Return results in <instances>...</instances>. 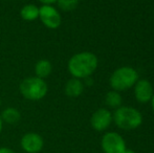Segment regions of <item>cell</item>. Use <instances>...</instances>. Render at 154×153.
<instances>
[{
  "label": "cell",
  "mask_w": 154,
  "mask_h": 153,
  "mask_svg": "<svg viewBox=\"0 0 154 153\" xmlns=\"http://www.w3.org/2000/svg\"><path fill=\"white\" fill-rule=\"evenodd\" d=\"M99 66V59L93 53L81 51L71 56L67 63V69L72 78L84 80L91 77Z\"/></svg>",
  "instance_id": "1"
},
{
  "label": "cell",
  "mask_w": 154,
  "mask_h": 153,
  "mask_svg": "<svg viewBox=\"0 0 154 153\" xmlns=\"http://www.w3.org/2000/svg\"><path fill=\"white\" fill-rule=\"evenodd\" d=\"M112 118L114 125L125 131L135 130L143 124L142 112L131 106L122 105L119 108L114 109L112 112Z\"/></svg>",
  "instance_id": "2"
},
{
  "label": "cell",
  "mask_w": 154,
  "mask_h": 153,
  "mask_svg": "<svg viewBox=\"0 0 154 153\" xmlns=\"http://www.w3.org/2000/svg\"><path fill=\"white\" fill-rule=\"evenodd\" d=\"M140 79L137 70L131 66H122L114 70L109 78V84L112 90L122 92L133 88Z\"/></svg>",
  "instance_id": "3"
},
{
  "label": "cell",
  "mask_w": 154,
  "mask_h": 153,
  "mask_svg": "<svg viewBox=\"0 0 154 153\" xmlns=\"http://www.w3.org/2000/svg\"><path fill=\"white\" fill-rule=\"evenodd\" d=\"M19 91L21 96L27 101L38 102L46 96L48 86L45 80L34 76L23 79L19 84Z\"/></svg>",
  "instance_id": "4"
},
{
  "label": "cell",
  "mask_w": 154,
  "mask_h": 153,
  "mask_svg": "<svg viewBox=\"0 0 154 153\" xmlns=\"http://www.w3.org/2000/svg\"><path fill=\"white\" fill-rule=\"evenodd\" d=\"M101 148L103 153H124L127 149V145L120 133L108 131L102 136Z\"/></svg>",
  "instance_id": "5"
},
{
  "label": "cell",
  "mask_w": 154,
  "mask_h": 153,
  "mask_svg": "<svg viewBox=\"0 0 154 153\" xmlns=\"http://www.w3.org/2000/svg\"><path fill=\"white\" fill-rule=\"evenodd\" d=\"M39 19L43 25L49 29H57L62 24V16L60 11L54 5L42 4L39 6Z\"/></svg>",
  "instance_id": "6"
},
{
  "label": "cell",
  "mask_w": 154,
  "mask_h": 153,
  "mask_svg": "<svg viewBox=\"0 0 154 153\" xmlns=\"http://www.w3.org/2000/svg\"><path fill=\"white\" fill-rule=\"evenodd\" d=\"M113 123L112 112L108 108H99L92 113L90 118V125L97 132L106 131Z\"/></svg>",
  "instance_id": "7"
},
{
  "label": "cell",
  "mask_w": 154,
  "mask_h": 153,
  "mask_svg": "<svg viewBox=\"0 0 154 153\" xmlns=\"http://www.w3.org/2000/svg\"><path fill=\"white\" fill-rule=\"evenodd\" d=\"M21 149L25 153H39L44 148V139L37 132H27L20 139Z\"/></svg>",
  "instance_id": "8"
},
{
  "label": "cell",
  "mask_w": 154,
  "mask_h": 153,
  "mask_svg": "<svg viewBox=\"0 0 154 153\" xmlns=\"http://www.w3.org/2000/svg\"><path fill=\"white\" fill-rule=\"evenodd\" d=\"M134 98L140 104L150 103L154 94V89L151 82L147 79H138V81L133 86Z\"/></svg>",
  "instance_id": "9"
},
{
  "label": "cell",
  "mask_w": 154,
  "mask_h": 153,
  "mask_svg": "<svg viewBox=\"0 0 154 153\" xmlns=\"http://www.w3.org/2000/svg\"><path fill=\"white\" fill-rule=\"evenodd\" d=\"M84 83L83 80L77 79V78H71L65 83L64 92L69 98H78L84 91Z\"/></svg>",
  "instance_id": "10"
},
{
  "label": "cell",
  "mask_w": 154,
  "mask_h": 153,
  "mask_svg": "<svg viewBox=\"0 0 154 153\" xmlns=\"http://www.w3.org/2000/svg\"><path fill=\"white\" fill-rule=\"evenodd\" d=\"M53 72V64L49 60L41 59L35 64V76L45 80Z\"/></svg>",
  "instance_id": "11"
},
{
  "label": "cell",
  "mask_w": 154,
  "mask_h": 153,
  "mask_svg": "<svg viewBox=\"0 0 154 153\" xmlns=\"http://www.w3.org/2000/svg\"><path fill=\"white\" fill-rule=\"evenodd\" d=\"M0 116H1L2 122L8 125H15L21 120L20 111L15 107H6L5 109L2 110Z\"/></svg>",
  "instance_id": "12"
},
{
  "label": "cell",
  "mask_w": 154,
  "mask_h": 153,
  "mask_svg": "<svg viewBox=\"0 0 154 153\" xmlns=\"http://www.w3.org/2000/svg\"><path fill=\"white\" fill-rule=\"evenodd\" d=\"M20 16L24 21H35L39 19V6L34 3H27L20 10Z\"/></svg>",
  "instance_id": "13"
},
{
  "label": "cell",
  "mask_w": 154,
  "mask_h": 153,
  "mask_svg": "<svg viewBox=\"0 0 154 153\" xmlns=\"http://www.w3.org/2000/svg\"><path fill=\"white\" fill-rule=\"evenodd\" d=\"M105 105L108 108L116 109L123 105V98L121 92L116 91V90H110L105 94V99H104Z\"/></svg>",
  "instance_id": "14"
},
{
  "label": "cell",
  "mask_w": 154,
  "mask_h": 153,
  "mask_svg": "<svg viewBox=\"0 0 154 153\" xmlns=\"http://www.w3.org/2000/svg\"><path fill=\"white\" fill-rule=\"evenodd\" d=\"M56 4L58 10H61L63 12H71L78 8L79 0H57Z\"/></svg>",
  "instance_id": "15"
},
{
  "label": "cell",
  "mask_w": 154,
  "mask_h": 153,
  "mask_svg": "<svg viewBox=\"0 0 154 153\" xmlns=\"http://www.w3.org/2000/svg\"><path fill=\"white\" fill-rule=\"evenodd\" d=\"M83 83H84V86H92L94 81H93L92 77H88L83 80Z\"/></svg>",
  "instance_id": "16"
},
{
  "label": "cell",
  "mask_w": 154,
  "mask_h": 153,
  "mask_svg": "<svg viewBox=\"0 0 154 153\" xmlns=\"http://www.w3.org/2000/svg\"><path fill=\"white\" fill-rule=\"evenodd\" d=\"M38 1H40L42 4H46V5H54L56 4L57 0H38Z\"/></svg>",
  "instance_id": "17"
},
{
  "label": "cell",
  "mask_w": 154,
  "mask_h": 153,
  "mask_svg": "<svg viewBox=\"0 0 154 153\" xmlns=\"http://www.w3.org/2000/svg\"><path fill=\"white\" fill-rule=\"evenodd\" d=\"M0 153H16V152L8 147H0Z\"/></svg>",
  "instance_id": "18"
},
{
  "label": "cell",
  "mask_w": 154,
  "mask_h": 153,
  "mask_svg": "<svg viewBox=\"0 0 154 153\" xmlns=\"http://www.w3.org/2000/svg\"><path fill=\"white\" fill-rule=\"evenodd\" d=\"M150 103H151V108H152V110H153V112H154V94H153L152 99H151Z\"/></svg>",
  "instance_id": "19"
},
{
  "label": "cell",
  "mask_w": 154,
  "mask_h": 153,
  "mask_svg": "<svg viewBox=\"0 0 154 153\" xmlns=\"http://www.w3.org/2000/svg\"><path fill=\"white\" fill-rule=\"evenodd\" d=\"M2 129H3V122H2L1 116H0V134H1V132H2Z\"/></svg>",
  "instance_id": "20"
},
{
  "label": "cell",
  "mask_w": 154,
  "mask_h": 153,
  "mask_svg": "<svg viewBox=\"0 0 154 153\" xmlns=\"http://www.w3.org/2000/svg\"><path fill=\"white\" fill-rule=\"evenodd\" d=\"M124 153H135V151H133L132 149H128V148H127V149H126V151Z\"/></svg>",
  "instance_id": "21"
},
{
  "label": "cell",
  "mask_w": 154,
  "mask_h": 153,
  "mask_svg": "<svg viewBox=\"0 0 154 153\" xmlns=\"http://www.w3.org/2000/svg\"><path fill=\"white\" fill-rule=\"evenodd\" d=\"M1 105H2V102H1V99H0V108H1Z\"/></svg>",
  "instance_id": "22"
}]
</instances>
